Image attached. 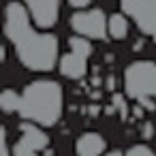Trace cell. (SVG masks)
<instances>
[{
  "label": "cell",
  "instance_id": "1",
  "mask_svg": "<svg viewBox=\"0 0 156 156\" xmlns=\"http://www.w3.org/2000/svg\"><path fill=\"white\" fill-rule=\"evenodd\" d=\"M28 9L20 2H9L5 11V34L11 41L20 62L39 73H47L58 62V39L49 32L32 28Z\"/></svg>",
  "mask_w": 156,
  "mask_h": 156
},
{
  "label": "cell",
  "instance_id": "2",
  "mask_svg": "<svg viewBox=\"0 0 156 156\" xmlns=\"http://www.w3.org/2000/svg\"><path fill=\"white\" fill-rule=\"evenodd\" d=\"M24 120L41 126L58 124L62 115V88L54 79H37L22 92V105L17 111Z\"/></svg>",
  "mask_w": 156,
  "mask_h": 156
},
{
  "label": "cell",
  "instance_id": "3",
  "mask_svg": "<svg viewBox=\"0 0 156 156\" xmlns=\"http://www.w3.org/2000/svg\"><path fill=\"white\" fill-rule=\"evenodd\" d=\"M124 94L135 103L143 98H156V62H133L124 71Z\"/></svg>",
  "mask_w": 156,
  "mask_h": 156
},
{
  "label": "cell",
  "instance_id": "4",
  "mask_svg": "<svg viewBox=\"0 0 156 156\" xmlns=\"http://www.w3.org/2000/svg\"><path fill=\"white\" fill-rule=\"evenodd\" d=\"M69 47H71V51H66L60 58V73L66 79L79 81L88 73V60H90L94 47L88 41V37H81V34L71 37L69 39Z\"/></svg>",
  "mask_w": 156,
  "mask_h": 156
},
{
  "label": "cell",
  "instance_id": "5",
  "mask_svg": "<svg viewBox=\"0 0 156 156\" xmlns=\"http://www.w3.org/2000/svg\"><path fill=\"white\" fill-rule=\"evenodd\" d=\"M71 28L81 37L105 41L109 37V17L101 9H79L71 15Z\"/></svg>",
  "mask_w": 156,
  "mask_h": 156
},
{
  "label": "cell",
  "instance_id": "6",
  "mask_svg": "<svg viewBox=\"0 0 156 156\" xmlns=\"http://www.w3.org/2000/svg\"><path fill=\"white\" fill-rule=\"evenodd\" d=\"M20 139L13 143V156H41V152L49 145V137L41 130V124L24 120L20 124Z\"/></svg>",
  "mask_w": 156,
  "mask_h": 156
},
{
  "label": "cell",
  "instance_id": "7",
  "mask_svg": "<svg viewBox=\"0 0 156 156\" xmlns=\"http://www.w3.org/2000/svg\"><path fill=\"white\" fill-rule=\"evenodd\" d=\"M124 15H128L137 28L156 41V0H120Z\"/></svg>",
  "mask_w": 156,
  "mask_h": 156
},
{
  "label": "cell",
  "instance_id": "8",
  "mask_svg": "<svg viewBox=\"0 0 156 156\" xmlns=\"http://www.w3.org/2000/svg\"><path fill=\"white\" fill-rule=\"evenodd\" d=\"M24 2H26V9L32 22L41 30L56 26L58 15H60V0H24Z\"/></svg>",
  "mask_w": 156,
  "mask_h": 156
},
{
  "label": "cell",
  "instance_id": "9",
  "mask_svg": "<svg viewBox=\"0 0 156 156\" xmlns=\"http://www.w3.org/2000/svg\"><path fill=\"white\" fill-rule=\"evenodd\" d=\"M105 147H107V141L98 133H83L75 143L77 156H103Z\"/></svg>",
  "mask_w": 156,
  "mask_h": 156
},
{
  "label": "cell",
  "instance_id": "10",
  "mask_svg": "<svg viewBox=\"0 0 156 156\" xmlns=\"http://www.w3.org/2000/svg\"><path fill=\"white\" fill-rule=\"evenodd\" d=\"M109 37L113 41H122L128 37V20L120 13L109 15Z\"/></svg>",
  "mask_w": 156,
  "mask_h": 156
},
{
  "label": "cell",
  "instance_id": "11",
  "mask_svg": "<svg viewBox=\"0 0 156 156\" xmlns=\"http://www.w3.org/2000/svg\"><path fill=\"white\" fill-rule=\"evenodd\" d=\"M20 105H22V94H17L15 90H5L2 96H0V107H2L5 113H15L20 111Z\"/></svg>",
  "mask_w": 156,
  "mask_h": 156
},
{
  "label": "cell",
  "instance_id": "12",
  "mask_svg": "<svg viewBox=\"0 0 156 156\" xmlns=\"http://www.w3.org/2000/svg\"><path fill=\"white\" fill-rule=\"evenodd\" d=\"M126 98H128V96H126V94H120V92H113V94H111V103H113L115 109L120 111V118H122V120H128V109H130V107H128Z\"/></svg>",
  "mask_w": 156,
  "mask_h": 156
},
{
  "label": "cell",
  "instance_id": "13",
  "mask_svg": "<svg viewBox=\"0 0 156 156\" xmlns=\"http://www.w3.org/2000/svg\"><path fill=\"white\" fill-rule=\"evenodd\" d=\"M124 156H156V154H154V152H152L147 145L139 143V145H133V147H130V150H128Z\"/></svg>",
  "mask_w": 156,
  "mask_h": 156
},
{
  "label": "cell",
  "instance_id": "14",
  "mask_svg": "<svg viewBox=\"0 0 156 156\" xmlns=\"http://www.w3.org/2000/svg\"><path fill=\"white\" fill-rule=\"evenodd\" d=\"M0 156H13V150L9 147V139H7V128L2 126V141H0Z\"/></svg>",
  "mask_w": 156,
  "mask_h": 156
},
{
  "label": "cell",
  "instance_id": "15",
  "mask_svg": "<svg viewBox=\"0 0 156 156\" xmlns=\"http://www.w3.org/2000/svg\"><path fill=\"white\" fill-rule=\"evenodd\" d=\"M141 137H143V139H152V137H154V124H152V122H143V126H141Z\"/></svg>",
  "mask_w": 156,
  "mask_h": 156
},
{
  "label": "cell",
  "instance_id": "16",
  "mask_svg": "<svg viewBox=\"0 0 156 156\" xmlns=\"http://www.w3.org/2000/svg\"><path fill=\"white\" fill-rule=\"evenodd\" d=\"M83 113H88L90 118H96V115L101 113V105H96V103H92V105H88V107H83Z\"/></svg>",
  "mask_w": 156,
  "mask_h": 156
},
{
  "label": "cell",
  "instance_id": "17",
  "mask_svg": "<svg viewBox=\"0 0 156 156\" xmlns=\"http://www.w3.org/2000/svg\"><path fill=\"white\" fill-rule=\"evenodd\" d=\"M90 2L92 0H69V5L73 9H86V7H90Z\"/></svg>",
  "mask_w": 156,
  "mask_h": 156
},
{
  "label": "cell",
  "instance_id": "18",
  "mask_svg": "<svg viewBox=\"0 0 156 156\" xmlns=\"http://www.w3.org/2000/svg\"><path fill=\"white\" fill-rule=\"evenodd\" d=\"M143 111H145V107H143L141 103H137V105L133 107V118H137V120H141V118H143Z\"/></svg>",
  "mask_w": 156,
  "mask_h": 156
},
{
  "label": "cell",
  "instance_id": "19",
  "mask_svg": "<svg viewBox=\"0 0 156 156\" xmlns=\"http://www.w3.org/2000/svg\"><path fill=\"white\" fill-rule=\"evenodd\" d=\"M90 86H92V88H101V86H103V79H101L98 73H94V75L90 77Z\"/></svg>",
  "mask_w": 156,
  "mask_h": 156
},
{
  "label": "cell",
  "instance_id": "20",
  "mask_svg": "<svg viewBox=\"0 0 156 156\" xmlns=\"http://www.w3.org/2000/svg\"><path fill=\"white\" fill-rule=\"evenodd\" d=\"M105 88H107L109 92H115V77H113V75H109V77H107V81H105Z\"/></svg>",
  "mask_w": 156,
  "mask_h": 156
},
{
  "label": "cell",
  "instance_id": "21",
  "mask_svg": "<svg viewBox=\"0 0 156 156\" xmlns=\"http://www.w3.org/2000/svg\"><path fill=\"white\" fill-rule=\"evenodd\" d=\"M88 94H90V98H92V101H98V98L103 96V90H98V88H92Z\"/></svg>",
  "mask_w": 156,
  "mask_h": 156
},
{
  "label": "cell",
  "instance_id": "22",
  "mask_svg": "<svg viewBox=\"0 0 156 156\" xmlns=\"http://www.w3.org/2000/svg\"><path fill=\"white\" fill-rule=\"evenodd\" d=\"M115 111H118V109H115V105H113V103H111V105H107V107H105V113H107V115H113V113H115Z\"/></svg>",
  "mask_w": 156,
  "mask_h": 156
},
{
  "label": "cell",
  "instance_id": "23",
  "mask_svg": "<svg viewBox=\"0 0 156 156\" xmlns=\"http://www.w3.org/2000/svg\"><path fill=\"white\" fill-rule=\"evenodd\" d=\"M133 49H135V51H141V49H143V43H141V41H137V43L133 45Z\"/></svg>",
  "mask_w": 156,
  "mask_h": 156
},
{
  "label": "cell",
  "instance_id": "24",
  "mask_svg": "<svg viewBox=\"0 0 156 156\" xmlns=\"http://www.w3.org/2000/svg\"><path fill=\"white\" fill-rule=\"evenodd\" d=\"M43 156H54V150H49V147H45V150H43Z\"/></svg>",
  "mask_w": 156,
  "mask_h": 156
},
{
  "label": "cell",
  "instance_id": "25",
  "mask_svg": "<svg viewBox=\"0 0 156 156\" xmlns=\"http://www.w3.org/2000/svg\"><path fill=\"white\" fill-rule=\"evenodd\" d=\"M103 156H124L122 152H109V154H103Z\"/></svg>",
  "mask_w": 156,
  "mask_h": 156
}]
</instances>
